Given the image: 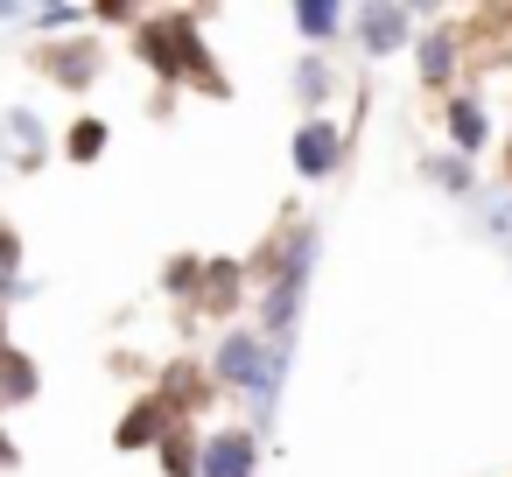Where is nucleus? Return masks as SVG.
Here are the masks:
<instances>
[{"label":"nucleus","mask_w":512,"mask_h":477,"mask_svg":"<svg viewBox=\"0 0 512 477\" xmlns=\"http://www.w3.org/2000/svg\"><path fill=\"white\" fill-rule=\"evenodd\" d=\"M197 477H260V428H218V435H204V470Z\"/></svg>","instance_id":"nucleus-8"},{"label":"nucleus","mask_w":512,"mask_h":477,"mask_svg":"<svg viewBox=\"0 0 512 477\" xmlns=\"http://www.w3.org/2000/svg\"><path fill=\"white\" fill-rule=\"evenodd\" d=\"M85 15H92V8H78V0H43V8H29V22H36L43 36H71Z\"/></svg>","instance_id":"nucleus-21"},{"label":"nucleus","mask_w":512,"mask_h":477,"mask_svg":"<svg viewBox=\"0 0 512 477\" xmlns=\"http://www.w3.org/2000/svg\"><path fill=\"white\" fill-rule=\"evenodd\" d=\"M36 386H43L36 358H29L22 344H8V351H0V407H22V400H36Z\"/></svg>","instance_id":"nucleus-16"},{"label":"nucleus","mask_w":512,"mask_h":477,"mask_svg":"<svg viewBox=\"0 0 512 477\" xmlns=\"http://www.w3.org/2000/svg\"><path fill=\"white\" fill-rule=\"evenodd\" d=\"M246 288H253V267H246V260H204V274H197V309H204V316H232Z\"/></svg>","instance_id":"nucleus-10"},{"label":"nucleus","mask_w":512,"mask_h":477,"mask_svg":"<svg viewBox=\"0 0 512 477\" xmlns=\"http://www.w3.org/2000/svg\"><path fill=\"white\" fill-rule=\"evenodd\" d=\"M106 141H113V127H106L99 113H78V120L64 127V162H99Z\"/></svg>","instance_id":"nucleus-18"},{"label":"nucleus","mask_w":512,"mask_h":477,"mask_svg":"<svg viewBox=\"0 0 512 477\" xmlns=\"http://www.w3.org/2000/svg\"><path fill=\"white\" fill-rule=\"evenodd\" d=\"M169 421H176V414L162 407V393H141V400L120 414V428H113V449H127V456H134V449H155V442L169 435Z\"/></svg>","instance_id":"nucleus-11"},{"label":"nucleus","mask_w":512,"mask_h":477,"mask_svg":"<svg viewBox=\"0 0 512 477\" xmlns=\"http://www.w3.org/2000/svg\"><path fill=\"white\" fill-rule=\"evenodd\" d=\"M288 22H295V36H302L309 57H330V43L351 29V8H344V0H295Z\"/></svg>","instance_id":"nucleus-9"},{"label":"nucleus","mask_w":512,"mask_h":477,"mask_svg":"<svg viewBox=\"0 0 512 477\" xmlns=\"http://www.w3.org/2000/svg\"><path fill=\"white\" fill-rule=\"evenodd\" d=\"M99 50L92 43H50L43 50V71H50V85H64V92H92V78H99Z\"/></svg>","instance_id":"nucleus-12"},{"label":"nucleus","mask_w":512,"mask_h":477,"mask_svg":"<svg viewBox=\"0 0 512 477\" xmlns=\"http://www.w3.org/2000/svg\"><path fill=\"white\" fill-rule=\"evenodd\" d=\"M36 295V281H29V267H22V232L0 218V309L8 302H29Z\"/></svg>","instance_id":"nucleus-15"},{"label":"nucleus","mask_w":512,"mask_h":477,"mask_svg":"<svg viewBox=\"0 0 512 477\" xmlns=\"http://www.w3.org/2000/svg\"><path fill=\"white\" fill-rule=\"evenodd\" d=\"M414 78H421V92H435V99H449L456 92V71H463V36L449 29V22H428L421 36H414Z\"/></svg>","instance_id":"nucleus-6"},{"label":"nucleus","mask_w":512,"mask_h":477,"mask_svg":"<svg viewBox=\"0 0 512 477\" xmlns=\"http://www.w3.org/2000/svg\"><path fill=\"white\" fill-rule=\"evenodd\" d=\"M197 274H204V260L176 253V260H169V274H162V288H169L176 302H197Z\"/></svg>","instance_id":"nucleus-22"},{"label":"nucleus","mask_w":512,"mask_h":477,"mask_svg":"<svg viewBox=\"0 0 512 477\" xmlns=\"http://www.w3.org/2000/svg\"><path fill=\"white\" fill-rule=\"evenodd\" d=\"M0 127H8V141H15V169H43V162H50V127H43L29 106H8V113H0Z\"/></svg>","instance_id":"nucleus-13"},{"label":"nucleus","mask_w":512,"mask_h":477,"mask_svg":"<svg viewBox=\"0 0 512 477\" xmlns=\"http://www.w3.org/2000/svg\"><path fill=\"white\" fill-rule=\"evenodd\" d=\"M134 57L162 78V85H190V92H232L225 85V71H218V57H211V43H204V22L190 15V8H169V15H148L141 29H134Z\"/></svg>","instance_id":"nucleus-1"},{"label":"nucleus","mask_w":512,"mask_h":477,"mask_svg":"<svg viewBox=\"0 0 512 477\" xmlns=\"http://www.w3.org/2000/svg\"><path fill=\"white\" fill-rule=\"evenodd\" d=\"M92 22L99 29H141L148 8H134V0H92Z\"/></svg>","instance_id":"nucleus-23"},{"label":"nucleus","mask_w":512,"mask_h":477,"mask_svg":"<svg viewBox=\"0 0 512 477\" xmlns=\"http://www.w3.org/2000/svg\"><path fill=\"white\" fill-rule=\"evenodd\" d=\"M330 92H337V78H330V57H295V99L309 106V113H323L330 106Z\"/></svg>","instance_id":"nucleus-17"},{"label":"nucleus","mask_w":512,"mask_h":477,"mask_svg":"<svg viewBox=\"0 0 512 477\" xmlns=\"http://www.w3.org/2000/svg\"><path fill=\"white\" fill-rule=\"evenodd\" d=\"M505 183H512V127H505Z\"/></svg>","instance_id":"nucleus-26"},{"label":"nucleus","mask_w":512,"mask_h":477,"mask_svg":"<svg viewBox=\"0 0 512 477\" xmlns=\"http://www.w3.org/2000/svg\"><path fill=\"white\" fill-rule=\"evenodd\" d=\"M344 148H351V134H344L330 113H302L295 141H288V162H295L302 183H330V176L344 169Z\"/></svg>","instance_id":"nucleus-5"},{"label":"nucleus","mask_w":512,"mask_h":477,"mask_svg":"<svg viewBox=\"0 0 512 477\" xmlns=\"http://www.w3.org/2000/svg\"><path fill=\"white\" fill-rule=\"evenodd\" d=\"M442 141H449V155L477 162V155L491 148V106H484L477 92H449V99H442Z\"/></svg>","instance_id":"nucleus-7"},{"label":"nucleus","mask_w":512,"mask_h":477,"mask_svg":"<svg viewBox=\"0 0 512 477\" xmlns=\"http://www.w3.org/2000/svg\"><path fill=\"white\" fill-rule=\"evenodd\" d=\"M316 246H323V232L302 218V225H288L260 253V330L274 344H295V323H302V302H309V274H316Z\"/></svg>","instance_id":"nucleus-2"},{"label":"nucleus","mask_w":512,"mask_h":477,"mask_svg":"<svg viewBox=\"0 0 512 477\" xmlns=\"http://www.w3.org/2000/svg\"><path fill=\"white\" fill-rule=\"evenodd\" d=\"M484 239L512 260V183H498V190L484 197Z\"/></svg>","instance_id":"nucleus-20"},{"label":"nucleus","mask_w":512,"mask_h":477,"mask_svg":"<svg viewBox=\"0 0 512 477\" xmlns=\"http://www.w3.org/2000/svg\"><path fill=\"white\" fill-rule=\"evenodd\" d=\"M0 351H8V309H0Z\"/></svg>","instance_id":"nucleus-27"},{"label":"nucleus","mask_w":512,"mask_h":477,"mask_svg":"<svg viewBox=\"0 0 512 477\" xmlns=\"http://www.w3.org/2000/svg\"><path fill=\"white\" fill-rule=\"evenodd\" d=\"M155 456H162V477H197L204 470V435L190 421H169V435L155 442Z\"/></svg>","instance_id":"nucleus-14"},{"label":"nucleus","mask_w":512,"mask_h":477,"mask_svg":"<svg viewBox=\"0 0 512 477\" xmlns=\"http://www.w3.org/2000/svg\"><path fill=\"white\" fill-rule=\"evenodd\" d=\"M421 176H428L442 197H470V190H477V162H463V155H428Z\"/></svg>","instance_id":"nucleus-19"},{"label":"nucleus","mask_w":512,"mask_h":477,"mask_svg":"<svg viewBox=\"0 0 512 477\" xmlns=\"http://www.w3.org/2000/svg\"><path fill=\"white\" fill-rule=\"evenodd\" d=\"M15 22H29V0H0V29H15Z\"/></svg>","instance_id":"nucleus-24"},{"label":"nucleus","mask_w":512,"mask_h":477,"mask_svg":"<svg viewBox=\"0 0 512 477\" xmlns=\"http://www.w3.org/2000/svg\"><path fill=\"white\" fill-rule=\"evenodd\" d=\"M414 22H421V8H407V0H365V8H351V43L379 64V57L414 50Z\"/></svg>","instance_id":"nucleus-4"},{"label":"nucleus","mask_w":512,"mask_h":477,"mask_svg":"<svg viewBox=\"0 0 512 477\" xmlns=\"http://www.w3.org/2000/svg\"><path fill=\"white\" fill-rule=\"evenodd\" d=\"M288 351H295V344H274L267 330H225L204 372H211L218 393H239V400L253 407V421H274L281 379H288Z\"/></svg>","instance_id":"nucleus-3"},{"label":"nucleus","mask_w":512,"mask_h":477,"mask_svg":"<svg viewBox=\"0 0 512 477\" xmlns=\"http://www.w3.org/2000/svg\"><path fill=\"white\" fill-rule=\"evenodd\" d=\"M0 470H15V435L0 428Z\"/></svg>","instance_id":"nucleus-25"}]
</instances>
